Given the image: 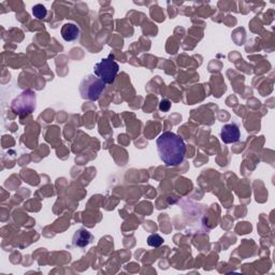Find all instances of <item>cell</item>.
Returning a JSON list of instances; mask_svg holds the SVG:
<instances>
[{
	"instance_id": "1",
	"label": "cell",
	"mask_w": 275,
	"mask_h": 275,
	"mask_svg": "<svg viewBox=\"0 0 275 275\" xmlns=\"http://www.w3.org/2000/svg\"><path fill=\"white\" fill-rule=\"evenodd\" d=\"M157 152L167 167H178L184 162L186 146L184 140L174 132H166L157 138Z\"/></svg>"
},
{
	"instance_id": "2",
	"label": "cell",
	"mask_w": 275,
	"mask_h": 275,
	"mask_svg": "<svg viewBox=\"0 0 275 275\" xmlns=\"http://www.w3.org/2000/svg\"><path fill=\"white\" fill-rule=\"evenodd\" d=\"M106 83L95 74L85 76L80 84V94L84 100L96 101L102 95L106 90Z\"/></svg>"
},
{
	"instance_id": "3",
	"label": "cell",
	"mask_w": 275,
	"mask_h": 275,
	"mask_svg": "<svg viewBox=\"0 0 275 275\" xmlns=\"http://www.w3.org/2000/svg\"><path fill=\"white\" fill-rule=\"evenodd\" d=\"M118 71L120 66L114 60V56L112 54L108 55V58L101 60V62L96 64L95 67H94L95 76L102 80L106 84H113L118 76Z\"/></svg>"
},
{
	"instance_id": "4",
	"label": "cell",
	"mask_w": 275,
	"mask_h": 275,
	"mask_svg": "<svg viewBox=\"0 0 275 275\" xmlns=\"http://www.w3.org/2000/svg\"><path fill=\"white\" fill-rule=\"evenodd\" d=\"M13 110L20 116L32 113L36 108V94L32 90H25L12 102Z\"/></svg>"
},
{
	"instance_id": "5",
	"label": "cell",
	"mask_w": 275,
	"mask_h": 275,
	"mask_svg": "<svg viewBox=\"0 0 275 275\" xmlns=\"http://www.w3.org/2000/svg\"><path fill=\"white\" fill-rule=\"evenodd\" d=\"M220 138L224 143H236L241 138L240 129L236 124H227L222 128Z\"/></svg>"
},
{
	"instance_id": "6",
	"label": "cell",
	"mask_w": 275,
	"mask_h": 275,
	"mask_svg": "<svg viewBox=\"0 0 275 275\" xmlns=\"http://www.w3.org/2000/svg\"><path fill=\"white\" fill-rule=\"evenodd\" d=\"M92 238V236L88 230H86L84 228H81L76 231V234H74V238H72V244L76 248H85L88 246Z\"/></svg>"
},
{
	"instance_id": "7",
	"label": "cell",
	"mask_w": 275,
	"mask_h": 275,
	"mask_svg": "<svg viewBox=\"0 0 275 275\" xmlns=\"http://www.w3.org/2000/svg\"><path fill=\"white\" fill-rule=\"evenodd\" d=\"M80 28L74 23H67L62 27V37L64 41L71 42L78 38Z\"/></svg>"
},
{
	"instance_id": "8",
	"label": "cell",
	"mask_w": 275,
	"mask_h": 275,
	"mask_svg": "<svg viewBox=\"0 0 275 275\" xmlns=\"http://www.w3.org/2000/svg\"><path fill=\"white\" fill-rule=\"evenodd\" d=\"M32 13L34 18H37L38 20H43L48 16V10L43 4H36L32 8Z\"/></svg>"
},
{
	"instance_id": "9",
	"label": "cell",
	"mask_w": 275,
	"mask_h": 275,
	"mask_svg": "<svg viewBox=\"0 0 275 275\" xmlns=\"http://www.w3.org/2000/svg\"><path fill=\"white\" fill-rule=\"evenodd\" d=\"M162 243H164V238L157 234H150L148 238V244L152 246V248H159V246L162 245Z\"/></svg>"
},
{
	"instance_id": "10",
	"label": "cell",
	"mask_w": 275,
	"mask_h": 275,
	"mask_svg": "<svg viewBox=\"0 0 275 275\" xmlns=\"http://www.w3.org/2000/svg\"><path fill=\"white\" fill-rule=\"evenodd\" d=\"M171 108V102L167 99L162 100V102L159 104V110L162 112H168Z\"/></svg>"
}]
</instances>
